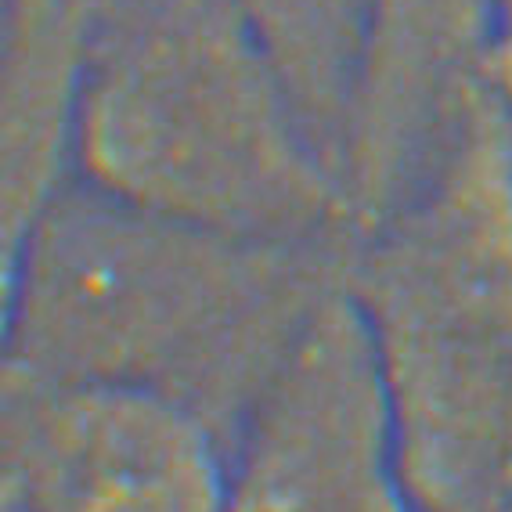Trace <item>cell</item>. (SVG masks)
Returning a JSON list of instances; mask_svg holds the SVG:
<instances>
[{"mask_svg": "<svg viewBox=\"0 0 512 512\" xmlns=\"http://www.w3.org/2000/svg\"><path fill=\"white\" fill-rule=\"evenodd\" d=\"M350 249L282 246L73 177L4 249V372L192 408L235 451Z\"/></svg>", "mask_w": 512, "mask_h": 512, "instance_id": "obj_1", "label": "cell"}, {"mask_svg": "<svg viewBox=\"0 0 512 512\" xmlns=\"http://www.w3.org/2000/svg\"><path fill=\"white\" fill-rule=\"evenodd\" d=\"M76 177L282 246L354 249L332 148L242 0H91Z\"/></svg>", "mask_w": 512, "mask_h": 512, "instance_id": "obj_2", "label": "cell"}, {"mask_svg": "<svg viewBox=\"0 0 512 512\" xmlns=\"http://www.w3.org/2000/svg\"><path fill=\"white\" fill-rule=\"evenodd\" d=\"M412 512H512V119L491 105L343 275Z\"/></svg>", "mask_w": 512, "mask_h": 512, "instance_id": "obj_3", "label": "cell"}, {"mask_svg": "<svg viewBox=\"0 0 512 512\" xmlns=\"http://www.w3.org/2000/svg\"><path fill=\"white\" fill-rule=\"evenodd\" d=\"M512 0H365L339 166L357 235L505 101Z\"/></svg>", "mask_w": 512, "mask_h": 512, "instance_id": "obj_4", "label": "cell"}, {"mask_svg": "<svg viewBox=\"0 0 512 512\" xmlns=\"http://www.w3.org/2000/svg\"><path fill=\"white\" fill-rule=\"evenodd\" d=\"M4 469L22 512H228L231 502L220 433L138 386L4 372Z\"/></svg>", "mask_w": 512, "mask_h": 512, "instance_id": "obj_5", "label": "cell"}, {"mask_svg": "<svg viewBox=\"0 0 512 512\" xmlns=\"http://www.w3.org/2000/svg\"><path fill=\"white\" fill-rule=\"evenodd\" d=\"M228 512H412L372 347L343 282L249 415L231 451Z\"/></svg>", "mask_w": 512, "mask_h": 512, "instance_id": "obj_6", "label": "cell"}, {"mask_svg": "<svg viewBox=\"0 0 512 512\" xmlns=\"http://www.w3.org/2000/svg\"><path fill=\"white\" fill-rule=\"evenodd\" d=\"M91 0H4V249L76 177Z\"/></svg>", "mask_w": 512, "mask_h": 512, "instance_id": "obj_7", "label": "cell"}, {"mask_svg": "<svg viewBox=\"0 0 512 512\" xmlns=\"http://www.w3.org/2000/svg\"><path fill=\"white\" fill-rule=\"evenodd\" d=\"M339 163L365 0H242ZM343 170V166H339Z\"/></svg>", "mask_w": 512, "mask_h": 512, "instance_id": "obj_8", "label": "cell"}]
</instances>
